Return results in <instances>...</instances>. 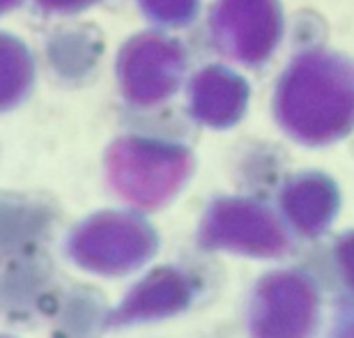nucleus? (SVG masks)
Returning a JSON list of instances; mask_svg holds the SVG:
<instances>
[{
  "label": "nucleus",
  "instance_id": "obj_1",
  "mask_svg": "<svg viewBox=\"0 0 354 338\" xmlns=\"http://www.w3.org/2000/svg\"><path fill=\"white\" fill-rule=\"evenodd\" d=\"M274 115L290 138L327 145L354 129V65L331 51H306L281 74Z\"/></svg>",
  "mask_w": 354,
  "mask_h": 338
}]
</instances>
